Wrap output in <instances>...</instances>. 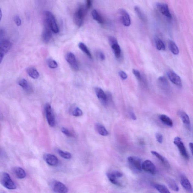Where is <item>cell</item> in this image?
<instances>
[{
  "instance_id": "cell-1",
  "label": "cell",
  "mask_w": 193,
  "mask_h": 193,
  "mask_svg": "<svg viewBox=\"0 0 193 193\" xmlns=\"http://www.w3.org/2000/svg\"><path fill=\"white\" fill-rule=\"evenodd\" d=\"M45 22L47 24L51 29L52 32L55 33H58L59 31V27L53 14L49 11L44 12Z\"/></svg>"
},
{
  "instance_id": "cell-2",
  "label": "cell",
  "mask_w": 193,
  "mask_h": 193,
  "mask_svg": "<svg viewBox=\"0 0 193 193\" xmlns=\"http://www.w3.org/2000/svg\"><path fill=\"white\" fill-rule=\"evenodd\" d=\"M87 10L86 6H81L75 12L74 16V20L78 26L80 27L83 25Z\"/></svg>"
},
{
  "instance_id": "cell-3",
  "label": "cell",
  "mask_w": 193,
  "mask_h": 193,
  "mask_svg": "<svg viewBox=\"0 0 193 193\" xmlns=\"http://www.w3.org/2000/svg\"><path fill=\"white\" fill-rule=\"evenodd\" d=\"M1 183L4 187L8 189L13 190L16 188V186L11 179L8 173H3L1 177Z\"/></svg>"
},
{
  "instance_id": "cell-4",
  "label": "cell",
  "mask_w": 193,
  "mask_h": 193,
  "mask_svg": "<svg viewBox=\"0 0 193 193\" xmlns=\"http://www.w3.org/2000/svg\"><path fill=\"white\" fill-rule=\"evenodd\" d=\"M12 43L9 40H1L0 42V62H2L3 58L6 54L9 52L12 47Z\"/></svg>"
},
{
  "instance_id": "cell-5",
  "label": "cell",
  "mask_w": 193,
  "mask_h": 193,
  "mask_svg": "<svg viewBox=\"0 0 193 193\" xmlns=\"http://www.w3.org/2000/svg\"><path fill=\"white\" fill-rule=\"evenodd\" d=\"M45 113L48 124L51 127L55 126L56 121L50 104H46L45 107Z\"/></svg>"
},
{
  "instance_id": "cell-6",
  "label": "cell",
  "mask_w": 193,
  "mask_h": 193,
  "mask_svg": "<svg viewBox=\"0 0 193 193\" xmlns=\"http://www.w3.org/2000/svg\"><path fill=\"white\" fill-rule=\"evenodd\" d=\"M173 143L178 147L182 156L186 159V160H189V155H188L184 144H183V141H181V138L178 137H175L174 139Z\"/></svg>"
},
{
  "instance_id": "cell-7",
  "label": "cell",
  "mask_w": 193,
  "mask_h": 193,
  "mask_svg": "<svg viewBox=\"0 0 193 193\" xmlns=\"http://www.w3.org/2000/svg\"><path fill=\"white\" fill-rule=\"evenodd\" d=\"M128 161L130 166L133 169L140 172L142 170V162L141 159L137 157H129L128 158Z\"/></svg>"
},
{
  "instance_id": "cell-8",
  "label": "cell",
  "mask_w": 193,
  "mask_h": 193,
  "mask_svg": "<svg viewBox=\"0 0 193 193\" xmlns=\"http://www.w3.org/2000/svg\"><path fill=\"white\" fill-rule=\"evenodd\" d=\"M50 185L51 188L55 192L65 193L68 192V188L60 181H53Z\"/></svg>"
},
{
  "instance_id": "cell-9",
  "label": "cell",
  "mask_w": 193,
  "mask_h": 193,
  "mask_svg": "<svg viewBox=\"0 0 193 193\" xmlns=\"http://www.w3.org/2000/svg\"><path fill=\"white\" fill-rule=\"evenodd\" d=\"M142 170L153 175L156 174L157 169L155 165L151 161L146 160L142 163Z\"/></svg>"
},
{
  "instance_id": "cell-10",
  "label": "cell",
  "mask_w": 193,
  "mask_h": 193,
  "mask_svg": "<svg viewBox=\"0 0 193 193\" xmlns=\"http://www.w3.org/2000/svg\"><path fill=\"white\" fill-rule=\"evenodd\" d=\"M66 59L67 62L74 70L78 71V65L76 57L72 53H67L66 56Z\"/></svg>"
},
{
  "instance_id": "cell-11",
  "label": "cell",
  "mask_w": 193,
  "mask_h": 193,
  "mask_svg": "<svg viewBox=\"0 0 193 193\" xmlns=\"http://www.w3.org/2000/svg\"><path fill=\"white\" fill-rule=\"evenodd\" d=\"M169 78L173 84L179 87L182 86V83L180 78L173 71H169L168 73Z\"/></svg>"
},
{
  "instance_id": "cell-12",
  "label": "cell",
  "mask_w": 193,
  "mask_h": 193,
  "mask_svg": "<svg viewBox=\"0 0 193 193\" xmlns=\"http://www.w3.org/2000/svg\"><path fill=\"white\" fill-rule=\"evenodd\" d=\"M120 19L122 23L126 27L129 26L131 25V21L130 16L128 13L124 9H120L119 10Z\"/></svg>"
},
{
  "instance_id": "cell-13",
  "label": "cell",
  "mask_w": 193,
  "mask_h": 193,
  "mask_svg": "<svg viewBox=\"0 0 193 193\" xmlns=\"http://www.w3.org/2000/svg\"><path fill=\"white\" fill-rule=\"evenodd\" d=\"M45 27L43 30L42 38L44 42L48 43L50 41L52 38V30L47 24L45 22Z\"/></svg>"
},
{
  "instance_id": "cell-14",
  "label": "cell",
  "mask_w": 193,
  "mask_h": 193,
  "mask_svg": "<svg viewBox=\"0 0 193 193\" xmlns=\"http://www.w3.org/2000/svg\"><path fill=\"white\" fill-rule=\"evenodd\" d=\"M157 6L159 12L164 16L169 19L172 18L171 14L169 10L168 5L163 3H158Z\"/></svg>"
},
{
  "instance_id": "cell-15",
  "label": "cell",
  "mask_w": 193,
  "mask_h": 193,
  "mask_svg": "<svg viewBox=\"0 0 193 193\" xmlns=\"http://www.w3.org/2000/svg\"><path fill=\"white\" fill-rule=\"evenodd\" d=\"M96 96L101 103L104 105H107V95L101 88L96 87L95 89Z\"/></svg>"
},
{
  "instance_id": "cell-16",
  "label": "cell",
  "mask_w": 193,
  "mask_h": 193,
  "mask_svg": "<svg viewBox=\"0 0 193 193\" xmlns=\"http://www.w3.org/2000/svg\"><path fill=\"white\" fill-rule=\"evenodd\" d=\"M43 158L46 163L51 166H56L59 163L58 159L55 156L52 154H46Z\"/></svg>"
},
{
  "instance_id": "cell-17",
  "label": "cell",
  "mask_w": 193,
  "mask_h": 193,
  "mask_svg": "<svg viewBox=\"0 0 193 193\" xmlns=\"http://www.w3.org/2000/svg\"><path fill=\"white\" fill-rule=\"evenodd\" d=\"M178 114L185 126L188 129H190L191 124L189 116L185 112L183 111H179L178 112Z\"/></svg>"
},
{
  "instance_id": "cell-18",
  "label": "cell",
  "mask_w": 193,
  "mask_h": 193,
  "mask_svg": "<svg viewBox=\"0 0 193 193\" xmlns=\"http://www.w3.org/2000/svg\"><path fill=\"white\" fill-rule=\"evenodd\" d=\"M180 183L181 186L188 192H193L192 185L189 180L185 176H182L181 177Z\"/></svg>"
},
{
  "instance_id": "cell-19",
  "label": "cell",
  "mask_w": 193,
  "mask_h": 193,
  "mask_svg": "<svg viewBox=\"0 0 193 193\" xmlns=\"http://www.w3.org/2000/svg\"><path fill=\"white\" fill-rule=\"evenodd\" d=\"M151 152L153 155L155 156L160 161V162H162L166 168L168 169H169L170 168L169 163L165 157L162 156L160 154L155 151H152Z\"/></svg>"
},
{
  "instance_id": "cell-20",
  "label": "cell",
  "mask_w": 193,
  "mask_h": 193,
  "mask_svg": "<svg viewBox=\"0 0 193 193\" xmlns=\"http://www.w3.org/2000/svg\"><path fill=\"white\" fill-rule=\"evenodd\" d=\"M14 173L19 179H23L26 177V173L25 170L20 167H16L14 168Z\"/></svg>"
},
{
  "instance_id": "cell-21",
  "label": "cell",
  "mask_w": 193,
  "mask_h": 193,
  "mask_svg": "<svg viewBox=\"0 0 193 193\" xmlns=\"http://www.w3.org/2000/svg\"><path fill=\"white\" fill-rule=\"evenodd\" d=\"M159 118L162 123L168 126L172 127L173 126V120L168 116L166 115H160Z\"/></svg>"
},
{
  "instance_id": "cell-22",
  "label": "cell",
  "mask_w": 193,
  "mask_h": 193,
  "mask_svg": "<svg viewBox=\"0 0 193 193\" xmlns=\"http://www.w3.org/2000/svg\"><path fill=\"white\" fill-rule=\"evenodd\" d=\"M96 129L98 133L101 136H106L109 135L108 132L106 129L105 127L100 124H96Z\"/></svg>"
},
{
  "instance_id": "cell-23",
  "label": "cell",
  "mask_w": 193,
  "mask_h": 193,
  "mask_svg": "<svg viewBox=\"0 0 193 193\" xmlns=\"http://www.w3.org/2000/svg\"><path fill=\"white\" fill-rule=\"evenodd\" d=\"M92 16L93 19L99 24H102L104 23V18L100 15V14L96 9H94L92 12Z\"/></svg>"
},
{
  "instance_id": "cell-24",
  "label": "cell",
  "mask_w": 193,
  "mask_h": 193,
  "mask_svg": "<svg viewBox=\"0 0 193 193\" xmlns=\"http://www.w3.org/2000/svg\"><path fill=\"white\" fill-rule=\"evenodd\" d=\"M112 49L113 50V52L115 54L116 58L117 59L120 58L121 55V49L118 43H114L111 45Z\"/></svg>"
},
{
  "instance_id": "cell-25",
  "label": "cell",
  "mask_w": 193,
  "mask_h": 193,
  "mask_svg": "<svg viewBox=\"0 0 193 193\" xmlns=\"http://www.w3.org/2000/svg\"><path fill=\"white\" fill-rule=\"evenodd\" d=\"M167 183H168L169 187L173 191H176V192L179 191V187L177 184L176 182L173 179L170 178H168L167 179Z\"/></svg>"
},
{
  "instance_id": "cell-26",
  "label": "cell",
  "mask_w": 193,
  "mask_h": 193,
  "mask_svg": "<svg viewBox=\"0 0 193 193\" xmlns=\"http://www.w3.org/2000/svg\"><path fill=\"white\" fill-rule=\"evenodd\" d=\"M18 84L25 91L29 92L31 91V87L30 85L25 79H22L19 80Z\"/></svg>"
},
{
  "instance_id": "cell-27",
  "label": "cell",
  "mask_w": 193,
  "mask_h": 193,
  "mask_svg": "<svg viewBox=\"0 0 193 193\" xmlns=\"http://www.w3.org/2000/svg\"><path fill=\"white\" fill-rule=\"evenodd\" d=\"M153 186L157 191H158L159 192L162 193H169L170 192L168 188L166 187V186L163 185L155 183V184H153Z\"/></svg>"
},
{
  "instance_id": "cell-28",
  "label": "cell",
  "mask_w": 193,
  "mask_h": 193,
  "mask_svg": "<svg viewBox=\"0 0 193 193\" xmlns=\"http://www.w3.org/2000/svg\"><path fill=\"white\" fill-rule=\"evenodd\" d=\"M27 72L28 75L32 78L36 79L39 78V73L36 69L33 67H30L27 69Z\"/></svg>"
},
{
  "instance_id": "cell-29",
  "label": "cell",
  "mask_w": 193,
  "mask_h": 193,
  "mask_svg": "<svg viewBox=\"0 0 193 193\" xmlns=\"http://www.w3.org/2000/svg\"><path fill=\"white\" fill-rule=\"evenodd\" d=\"M169 46L170 51L173 54L177 55L179 54V49L176 44L173 41H169Z\"/></svg>"
},
{
  "instance_id": "cell-30",
  "label": "cell",
  "mask_w": 193,
  "mask_h": 193,
  "mask_svg": "<svg viewBox=\"0 0 193 193\" xmlns=\"http://www.w3.org/2000/svg\"><path fill=\"white\" fill-rule=\"evenodd\" d=\"M78 46L79 48L83 52H84L85 54H86V55L90 59H92L93 58L92 56V55L89 49H88L86 45H85L84 43L82 42L80 43L78 45Z\"/></svg>"
},
{
  "instance_id": "cell-31",
  "label": "cell",
  "mask_w": 193,
  "mask_h": 193,
  "mask_svg": "<svg viewBox=\"0 0 193 193\" xmlns=\"http://www.w3.org/2000/svg\"><path fill=\"white\" fill-rule=\"evenodd\" d=\"M156 46L158 50L159 51L165 50L166 48L165 44L161 40L158 38L155 39Z\"/></svg>"
},
{
  "instance_id": "cell-32",
  "label": "cell",
  "mask_w": 193,
  "mask_h": 193,
  "mask_svg": "<svg viewBox=\"0 0 193 193\" xmlns=\"http://www.w3.org/2000/svg\"><path fill=\"white\" fill-rule=\"evenodd\" d=\"M135 12H136L138 16L139 17V19L143 22L146 21V18L145 17L144 14L140 9L139 6H136L134 8Z\"/></svg>"
},
{
  "instance_id": "cell-33",
  "label": "cell",
  "mask_w": 193,
  "mask_h": 193,
  "mask_svg": "<svg viewBox=\"0 0 193 193\" xmlns=\"http://www.w3.org/2000/svg\"><path fill=\"white\" fill-rule=\"evenodd\" d=\"M159 82L161 85V86L163 89L165 90L168 89L169 88V84L168 81L164 77H160L158 78Z\"/></svg>"
},
{
  "instance_id": "cell-34",
  "label": "cell",
  "mask_w": 193,
  "mask_h": 193,
  "mask_svg": "<svg viewBox=\"0 0 193 193\" xmlns=\"http://www.w3.org/2000/svg\"><path fill=\"white\" fill-rule=\"evenodd\" d=\"M71 112L72 115L75 117H80L83 115L82 111L78 107H73Z\"/></svg>"
},
{
  "instance_id": "cell-35",
  "label": "cell",
  "mask_w": 193,
  "mask_h": 193,
  "mask_svg": "<svg viewBox=\"0 0 193 193\" xmlns=\"http://www.w3.org/2000/svg\"><path fill=\"white\" fill-rule=\"evenodd\" d=\"M58 153L60 156L63 158L66 159H70L71 158V154L68 152H65V151L58 149L57 150Z\"/></svg>"
},
{
  "instance_id": "cell-36",
  "label": "cell",
  "mask_w": 193,
  "mask_h": 193,
  "mask_svg": "<svg viewBox=\"0 0 193 193\" xmlns=\"http://www.w3.org/2000/svg\"><path fill=\"white\" fill-rule=\"evenodd\" d=\"M107 176L108 178L109 181L112 184L118 186H122V184L121 183L117 180V178L113 176L109 175L108 173H107Z\"/></svg>"
},
{
  "instance_id": "cell-37",
  "label": "cell",
  "mask_w": 193,
  "mask_h": 193,
  "mask_svg": "<svg viewBox=\"0 0 193 193\" xmlns=\"http://www.w3.org/2000/svg\"><path fill=\"white\" fill-rule=\"evenodd\" d=\"M48 66L50 68L55 69L57 68L58 67V64L55 60L52 59H49L47 61Z\"/></svg>"
},
{
  "instance_id": "cell-38",
  "label": "cell",
  "mask_w": 193,
  "mask_h": 193,
  "mask_svg": "<svg viewBox=\"0 0 193 193\" xmlns=\"http://www.w3.org/2000/svg\"><path fill=\"white\" fill-rule=\"evenodd\" d=\"M109 174L111 175V176L115 177V178H118L122 177L123 176V174L121 173H120L119 171H113L111 173H108Z\"/></svg>"
},
{
  "instance_id": "cell-39",
  "label": "cell",
  "mask_w": 193,
  "mask_h": 193,
  "mask_svg": "<svg viewBox=\"0 0 193 193\" xmlns=\"http://www.w3.org/2000/svg\"><path fill=\"white\" fill-rule=\"evenodd\" d=\"M155 138L157 141L160 144H162L163 141V137L161 133H156Z\"/></svg>"
},
{
  "instance_id": "cell-40",
  "label": "cell",
  "mask_w": 193,
  "mask_h": 193,
  "mask_svg": "<svg viewBox=\"0 0 193 193\" xmlns=\"http://www.w3.org/2000/svg\"><path fill=\"white\" fill-rule=\"evenodd\" d=\"M133 75L136 77L137 78L139 81H140L141 80V77L140 73L139 71L135 70V69H133Z\"/></svg>"
},
{
  "instance_id": "cell-41",
  "label": "cell",
  "mask_w": 193,
  "mask_h": 193,
  "mask_svg": "<svg viewBox=\"0 0 193 193\" xmlns=\"http://www.w3.org/2000/svg\"><path fill=\"white\" fill-rule=\"evenodd\" d=\"M96 56L99 58L100 60H104L105 59V55H104V53H102V51H98V52L96 53Z\"/></svg>"
},
{
  "instance_id": "cell-42",
  "label": "cell",
  "mask_w": 193,
  "mask_h": 193,
  "mask_svg": "<svg viewBox=\"0 0 193 193\" xmlns=\"http://www.w3.org/2000/svg\"><path fill=\"white\" fill-rule=\"evenodd\" d=\"M61 131H62V132L64 134H65L66 136L67 137H71L72 136L71 133L69 132L67 129L65 128H64L63 127V128H61Z\"/></svg>"
},
{
  "instance_id": "cell-43",
  "label": "cell",
  "mask_w": 193,
  "mask_h": 193,
  "mask_svg": "<svg viewBox=\"0 0 193 193\" xmlns=\"http://www.w3.org/2000/svg\"><path fill=\"white\" fill-rule=\"evenodd\" d=\"M14 20L15 23L18 26H20L21 24V20L18 16H16L14 17Z\"/></svg>"
},
{
  "instance_id": "cell-44",
  "label": "cell",
  "mask_w": 193,
  "mask_h": 193,
  "mask_svg": "<svg viewBox=\"0 0 193 193\" xmlns=\"http://www.w3.org/2000/svg\"><path fill=\"white\" fill-rule=\"evenodd\" d=\"M119 75L120 78L123 80H126L128 78V76H127L126 74L124 71H121L119 72Z\"/></svg>"
},
{
  "instance_id": "cell-45",
  "label": "cell",
  "mask_w": 193,
  "mask_h": 193,
  "mask_svg": "<svg viewBox=\"0 0 193 193\" xmlns=\"http://www.w3.org/2000/svg\"><path fill=\"white\" fill-rule=\"evenodd\" d=\"M109 44L110 45L114 44V43H116L117 41L115 37L112 36H109Z\"/></svg>"
},
{
  "instance_id": "cell-46",
  "label": "cell",
  "mask_w": 193,
  "mask_h": 193,
  "mask_svg": "<svg viewBox=\"0 0 193 193\" xmlns=\"http://www.w3.org/2000/svg\"><path fill=\"white\" fill-rule=\"evenodd\" d=\"M92 0H86V7L87 9H90L92 6Z\"/></svg>"
},
{
  "instance_id": "cell-47",
  "label": "cell",
  "mask_w": 193,
  "mask_h": 193,
  "mask_svg": "<svg viewBox=\"0 0 193 193\" xmlns=\"http://www.w3.org/2000/svg\"><path fill=\"white\" fill-rule=\"evenodd\" d=\"M129 115L130 117L133 120H136L137 119L136 115L134 112L132 111H130L129 112Z\"/></svg>"
},
{
  "instance_id": "cell-48",
  "label": "cell",
  "mask_w": 193,
  "mask_h": 193,
  "mask_svg": "<svg viewBox=\"0 0 193 193\" xmlns=\"http://www.w3.org/2000/svg\"><path fill=\"white\" fill-rule=\"evenodd\" d=\"M189 147L190 148V149L191 152V153H192V155H193V143H189Z\"/></svg>"
}]
</instances>
